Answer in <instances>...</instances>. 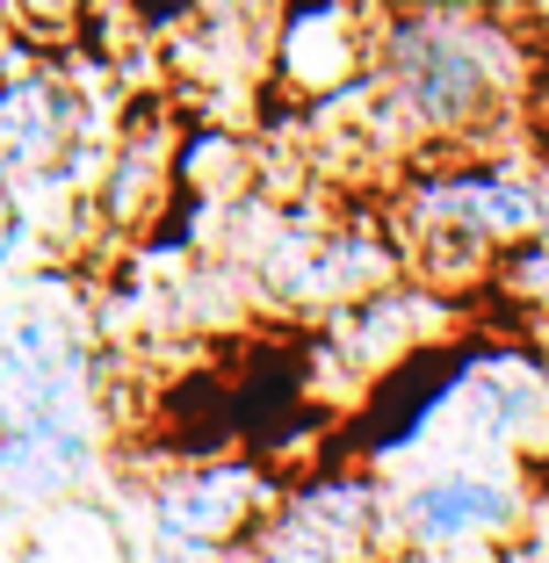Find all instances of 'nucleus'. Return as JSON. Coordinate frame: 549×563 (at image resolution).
I'll return each instance as SVG.
<instances>
[{
	"mask_svg": "<svg viewBox=\"0 0 549 563\" xmlns=\"http://www.w3.org/2000/svg\"><path fill=\"white\" fill-rule=\"evenodd\" d=\"M275 0H182L188 22H210V30H261Z\"/></svg>",
	"mask_w": 549,
	"mask_h": 563,
	"instance_id": "10",
	"label": "nucleus"
},
{
	"mask_svg": "<svg viewBox=\"0 0 549 563\" xmlns=\"http://www.w3.org/2000/svg\"><path fill=\"white\" fill-rule=\"evenodd\" d=\"M535 470L520 463H419L391 477V528L398 549H427L449 563H506L528 542L535 520Z\"/></svg>",
	"mask_w": 549,
	"mask_h": 563,
	"instance_id": "2",
	"label": "nucleus"
},
{
	"mask_svg": "<svg viewBox=\"0 0 549 563\" xmlns=\"http://www.w3.org/2000/svg\"><path fill=\"white\" fill-rule=\"evenodd\" d=\"M492 289H499L506 303H520L528 318H549V239L506 253V261L492 267Z\"/></svg>",
	"mask_w": 549,
	"mask_h": 563,
	"instance_id": "9",
	"label": "nucleus"
},
{
	"mask_svg": "<svg viewBox=\"0 0 549 563\" xmlns=\"http://www.w3.org/2000/svg\"><path fill=\"white\" fill-rule=\"evenodd\" d=\"M391 217L405 246L449 239L484 261L549 239V166L528 145H477V152H427L391 181Z\"/></svg>",
	"mask_w": 549,
	"mask_h": 563,
	"instance_id": "1",
	"label": "nucleus"
},
{
	"mask_svg": "<svg viewBox=\"0 0 549 563\" xmlns=\"http://www.w3.org/2000/svg\"><path fill=\"white\" fill-rule=\"evenodd\" d=\"M289 484L253 455H196V463L152 470L138 492L152 549L182 556H246V542L267 528Z\"/></svg>",
	"mask_w": 549,
	"mask_h": 563,
	"instance_id": "4",
	"label": "nucleus"
},
{
	"mask_svg": "<svg viewBox=\"0 0 549 563\" xmlns=\"http://www.w3.org/2000/svg\"><path fill=\"white\" fill-rule=\"evenodd\" d=\"M506 563H528V556H520V549H514V556H506Z\"/></svg>",
	"mask_w": 549,
	"mask_h": 563,
	"instance_id": "16",
	"label": "nucleus"
},
{
	"mask_svg": "<svg viewBox=\"0 0 549 563\" xmlns=\"http://www.w3.org/2000/svg\"><path fill=\"white\" fill-rule=\"evenodd\" d=\"M383 0H275L261 22V73L267 95L289 117L333 109L376 80Z\"/></svg>",
	"mask_w": 549,
	"mask_h": 563,
	"instance_id": "3",
	"label": "nucleus"
},
{
	"mask_svg": "<svg viewBox=\"0 0 549 563\" xmlns=\"http://www.w3.org/2000/svg\"><path fill=\"white\" fill-rule=\"evenodd\" d=\"M22 246H30V196L0 181V275L22 261Z\"/></svg>",
	"mask_w": 549,
	"mask_h": 563,
	"instance_id": "11",
	"label": "nucleus"
},
{
	"mask_svg": "<svg viewBox=\"0 0 549 563\" xmlns=\"http://www.w3.org/2000/svg\"><path fill=\"white\" fill-rule=\"evenodd\" d=\"M22 44H30V36H22L15 22L0 15V73H8V66H15V58H22Z\"/></svg>",
	"mask_w": 549,
	"mask_h": 563,
	"instance_id": "14",
	"label": "nucleus"
},
{
	"mask_svg": "<svg viewBox=\"0 0 549 563\" xmlns=\"http://www.w3.org/2000/svg\"><path fill=\"white\" fill-rule=\"evenodd\" d=\"M174 145H182V117L174 101L145 95L123 109L117 137H109V159H101V181L87 196L95 232L109 239H145L174 202Z\"/></svg>",
	"mask_w": 549,
	"mask_h": 563,
	"instance_id": "7",
	"label": "nucleus"
},
{
	"mask_svg": "<svg viewBox=\"0 0 549 563\" xmlns=\"http://www.w3.org/2000/svg\"><path fill=\"white\" fill-rule=\"evenodd\" d=\"M101 470V412H15L0 419V506H66Z\"/></svg>",
	"mask_w": 549,
	"mask_h": 563,
	"instance_id": "8",
	"label": "nucleus"
},
{
	"mask_svg": "<svg viewBox=\"0 0 549 563\" xmlns=\"http://www.w3.org/2000/svg\"><path fill=\"white\" fill-rule=\"evenodd\" d=\"M520 556H528V563H549V484H542V498H535V520H528V542H520Z\"/></svg>",
	"mask_w": 549,
	"mask_h": 563,
	"instance_id": "12",
	"label": "nucleus"
},
{
	"mask_svg": "<svg viewBox=\"0 0 549 563\" xmlns=\"http://www.w3.org/2000/svg\"><path fill=\"white\" fill-rule=\"evenodd\" d=\"M383 563H449V556H427V549H391Z\"/></svg>",
	"mask_w": 549,
	"mask_h": 563,
	"instance_id": "15",
	"label": "nucleus"
},
{
	"mask_svg": "<svg viewBox=\"0 0 549 563\" xmlns=\"http://www.w3.org/2000/svg\"><path fill=\"white\" fill-rule=\"evenodd\" d=\"M383 8H535V0H383Z\"/></svg>",
	"mask_w": 549,
	"mask_h": 563,
	"instance_id": "13",
	"label": "nucleus"
},
{
	"mask_svg": "<svg viewBox=\"0 0 549 563\" xmlns=\"http://www.w3.org/2000/svg\"><path fill=\"white\" fill-rule=\"evenodd\" d=\"M391 549V477L369 463H326L289 484L239 563H383Z\"/></svg>",
	"mask_w": 549,
	"mask_h": 563,
	"instance_id": "5",
	"label": "nucleus"
},
{
	"mask_svg": "<svg viewBox=\"0 0 549 563\" xmlns=\"http://www.w3.org/2000/svg\"><path fill=\"white\" fill-rule=\"evenodd\" d=\"M101 405V347L80 303L22 297L0 318V419L15 412H95Z\"/></svg>",
	"mask_w": 549,
	"mask_h": 563,
	"instance_id": "6",
	"label": "nucleus"
}]
</instances>
